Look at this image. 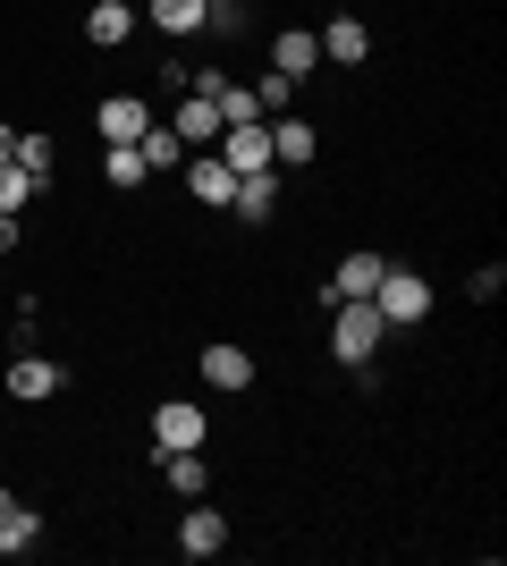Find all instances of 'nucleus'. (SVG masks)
I'll return each mask as SVG.
<instances>
[{
	"label": "nucleus",
	"instance_id": "nucleus-4",
	"mask_svg": "<svg viewBox=\"0 0 507 566\" xmlns=\"http://www.w3.org/2000/svg\"><path fill=\"white\" fill-rule=\"evenodd\" d=\"M263 127H271V169H305L321 153L314 118H288V111H279V118H263Z\"/></svg>",
	"mask_w": 507,
	"mask_h": 566
},
{
	"label": "nucleus",
	"instance_id": "nucleus-25",
	"mask_svg": "<svg viewBox=\"0 0 507 566\" xmlns=\"http://www.w3.org/2000/svg\"><path fill=\"white\" fill-rule=\"evenodd\" d=\"M499 287H507V271H499V262H483V271H474V280H465V296H474V305H490V296H499Z\"/></svg>",
	"mask_w": 507,
	"mask_h": 566
},
{
	"label": "nucleus",
	"instance_id": "nucleus-8",
	"mask_svg": "<svg viewBox=\"0 0 507 566\" xmlns=\"http://www.w3.org/2000/svg\"><path fill=\"white\" fill-rule=\"evenodd\" d=\"M220 542H229V516H220L212 499H194L187 524H178V549H187V558H220Z\"/></svg>",
	"mask_w": 507,
	"mask_h": 566
},
{
	"label": "nucleus",
	"instance_id": "nucleus-9",
	"mask_svg": "<svg viewBox=\"0 0 507 566\" xmlns=\"http://www.w3.org/2000/svg\"><path fill=\"white\" fill-rule=\"evenodd\" d=\"M94 127H102L110 144H136V136L152 127V102H145V94H110V102L94 111Z\"/></svg>",
	"mask_w": 507,
	"mask_h": 566
},
{
	"label": "nucleus",
	"instance_id": "nucleus-22",
	"mask_svg": "<svg viewBox=\"0 0 507 566\" xmlns=\"http://www.w3.org/2000/svg\"><path fill=\"white\" fill-rule=\"evenodd\" d=\"M34 195H43V187H34V178H25V169H18V161H0V212L18 220V212H25V203H34Z\"/></svg>",
	"mask_w": 507,
	"mask_h": 566
},
{
	"label": "nucleus",
	"instance_id": "nucleus-24",
	"mask_svg": "<svg viewBox=\"0 0 507 566\" xmlns=\"http://www.w3.org/2000/svg\"><path fill=\"white\" fill-rule=\"evenodd\" d=\"M288 94H296V76H279V69H271L263 85H254V111H288Z\"/></svg>",
	"mask_w": 507,
	"mask_h": 566
},
{
	"label": "nucleus",
	"instance_id": "nucleus-28",
	"mask_svg": "<svg viewBox=\"0 0 507 566\" xmlns=\"http://www.w3.org/2000/svg\"><path fill=\"white\" fill-rule=\"evenodd\" d=\"M212 9H237V0H203V18H212Z\"/></svg>",
	"mask_w": 507,
	"mask_h": 566
},
{
	"label": "nucleus",
	"instance_id": "nucleus-10",
	"mask_svg": "<svg viewBox=\"0 0 507 566\" xmlns=\"http://www.w3.org/2000/svg\"><path fill=\"white\" fill-rule=\"evenodd\" d=\"M381 271H389L381 254H347V262L330 271V287H321V296H330V305H347V296H372V287H381Z\"/></svg>",
	"mask_w": 507,
	"mask_h": 566
},
{
	"label": "nucleus",
	"instance_id": "nucleus-15",
	"mask_svg": "<svg viewBox=\"0 0 507 566\" xmlns=\"http://www.w3.org/2000/svg\"><path fill=\"white\" fill-rule=\"evenodd\" d=\"M314 43H321V60H338V69H356L363 51H372V34H363L356 18H330V25L314 34Z\"/></svg>",
	"mask_w": 507,
	"mask_h": 566
},
{
	"label": "nucleus",
	"instance_id": "nucleus-16",
	"mask_svg": "<svg viewBox=\"0 0 507 566\" xmlns=\"http://www.w3.org/2000/svg\"><path fill=\"white\" fill-rule=\"evenodd\" d=\"M161 473H169V491H178V499H203V491H212V465H203V449H169Z\"/></svg>",
	"mask_w": 507,
	"mask_h": 566
},
{
	"label": "nucleus",
	"instance_id": "nucleus-18",
	"mask_svg": "<svg viewBox=\"0 0 507 566\" xmlns=\"http://www.w3.org/2000/svg\"><path fill=\"white\" fill-rule=\"evenodd\" d=\"M237 212H245V220H271V212H279V169H254V178H237Z\"/></svg>",
	"mask_w": 507,
	"mask_h": 566
},
{
	"label": "nucleus",
	"instance_id": "nucleus-14",
	"mask_svg": "<svg viewBox=\"0 0 507 566\" xmlns=\"http://www.w3.org/2000/svg\"><path fill=\"white\" fill-rule=\"evenodd\" d=\"M314 60H321V43H314V34H305V25H288V34L271 43V69H279V76H296V85L314 76Z\"/></svg>",
	"mask_w": 507,
	"mask_h": 566
},
{
	"label": "nucleus",
	"instance_id": "nucleus-2",
	"mask_svg": "<svg viewBox=\"0 0 507 566\" xmlns=\"http://www.w3.org/2000/svg\"><path fill=\"white\" fill-rule=\"evenodd\" d=\"M372 305H381V322H389V331H406V322H423V313H432V280H423V271H398V262H389V271H381V287H372Z\"/></svg>",
	"mask_w": 507,
	"mask_h": 566
},
{
	"label": "nucleus",
	"instance_id": "nucleus-27",
	"mask_svg": "<svg viewBox=\"0 0 507 566\" xmlns=\"http://www.w3.org/2000/svg\"><path fill=\"white\" fill-rule=\"evenodd\" d=\"M9 245H18V220H9V212H0V254H9Z\"/></svg>",
	"mask_w": 507,
	"mask_h": 566
},
{
	"label": "nucleus",
	"instance_id": "nucleus-19",
	"mask_svg": "<svg viewBox=\"0 0 507 566\" xmlns=\"http://www.w3.org/2000/svg\"><path fill=\"white\" fill-rule=\"evenodd\" d=\"M136 153H145V169H152V178H161V169H178V161H187V144H178V127H161V118H152L145 136H136Z\"/></svg>",
	"mask_w": 507,
	"mask_h": 566
},
{
	"label": "nucleus",
	"instance_id": "nucleus-6",
	"mask_svg": "<svg viewBox=\"0 0 507 566\" xmlns=\"http://www.w3.org/2000/svg\"><path fill=\"white\" fill-rule=\"evenodd\" d=\"M152 449H203V406H178V398H169V406H152Z\"/></svg>",
	"mask_w": 507,
	"mask_h": 566
},
{
	"label": "nucleus",
	"instance_id": "nucleus-17",
	"mask_svg": "<svg viewBox=\"0 0 507 566\" xmlns=\"http://www.w3.org/2000/svg\"><path fill=\"white\" fill-rule=\"evenodd\" d=\"M34 533H43V516H34V507H25L18 491H0V542H9V558H18V549L34 542Z\"/></svg>",
	"mask_w": 507,
	"mask_h": 566
},
{
	"label": "nucleus",
	"instance_id": "nucleus-23",
	"mask_svg": "<svg viewBox=\"0 0 507 566\" xmlns=\"http://www.w3.org/2000/svg\"><path fill=\"white\" fill-rule=\"evenodd\" d=\"M18 169H25V178H34V187H43L51 169H60V153H51V136H18Z\"/></svg>",
	"mask_w": 507,
	"mask_h": 566
},
{
	"label": "nucleus",
	"instance_id": "nucleus-5",
	"mask_svg": "<svg viewBox=\"0 0 507 566\" xmlns=\"http://www.w3.org/2000/svg\"><path fill=\"white\" fill-rule=\"evenodd\" d=\"M178 169H187V195H194V203H237V169L220 161V153H187Z\"/></svg>",
	"mask_w": 507,
	"mask_h": 566
},
{
	"label": "nucleus",
	"instance_id": "nucleus-7",
	"mask_svg": "<svg viewBox=\"0 0 507 566\" xmlns=\"http://www.w3.org/2000/svg\"><path fill=\"white\" fill-rule=\"evenodd\" d=\"M203 380H212L220 398H237V389H254V355L229 347V338H212V347H203Z\"/></svg>",
	"mask_w": 507,
	"mask_h": 566
},
{
	"label": "nucleus",
	"instance_id": "nucleus-29",
	"mask_svg": "<svg viewBox=\"0 0 507 566\" xmlns=\"http://www.w3.org/2000/svg\"><path fill=\"white\" fill-rule=\"evenodd\" d=\"M0 558H9V542H0Z\"/></svg>",
	"mask_w": 507,
	"mask_h": 566
},
{
	"label": "nucleus",
	"instance_id": "nucleus-12",
	"mask_svg": "<svg viewBox=\"0 0 507 566\" xmlns=\"http://www.w3.org/2000/svg\"><path fill=\"white\" fill-rule=\"evenodd\" d=\"M169 127H178V144H187V153H212V144H220V111H212L203 94L178 102V118H169Z\"/></svg>",
	"mask_w": 507,
	"mask_h": 566
},
{
	"label": "nucleus",
	"instance_id": "nucleus-13",
	"mask_svg": "<svg viewBox=\"0 0 507 566\" xmlns=\"http://www.w3.org/2000/svg\"><path fill=\"white\" fill-rule=\"evenodd\" d=\"M60 364H51V355H18V364H9V398H60Z\"/></svg>",
	"mask_w": 507,
	"mask_h": 566
},
{
	"label": "nucleus",
	"instance_id": "nucleus-11",
	"mask_svg": "<svg viewBox=\"0 0 507 566\" xmlns=\"http://www.w3.org/2000/svg\"><path fill=\"white\" fill-rule=\"evenodd\" d=\"M127 34H136V9H127V0H94V9H85V43L94 51H119Z\"/></svg>",
	"mask_w": 507,
	"mask_h": 566
},
{
	"label": "nucleus",
	"instance_id": "nucleus-1",
	"mask_svg": "<svg viewBox=\"0 0 507 566\" xmlns=\"http://www.w3.org/2000/svg\"><path fill=\"white\" fill-rule=\"evenodd\" d=\"M330 313H338V322H330V355L347 364V373H356V364H372V347L389 338L381 305H372V296H347V305H330Z\"/></svg>",
	"mask_w": 507,
	"mask_h": 566
},
{
	"label": "nucleus",
	"instance_id": "nucleus-21",
	"mask_svg": "<svg viewBox=\"0 0 507 566\" xmlns=\"http://www.w3.org/2000/svg\"><path fill=\"white\" fill-rule=\"evenodd\" d=\"M152 25L161 34H203V0H152Z\"/></svg>",
	"mask_w": 507,
	"mask_h": 566
},
{
	"label": "nucleus",
	"instance_id": "nucleus-20",
	"mask_svg": "<svg viewBox=\"0 0 507 566\" xmlns=\"http://www.w3.org/2000/svg\"><path fill=\"white\" fill-rule=\"evenodd\" d=\"M102 178H110V187H145L152 169H145V153H136V144H110V153H102Z\"/></svg>",
	"mask_w": 507,
	"mask_h": 566
},
{
	"label": "nucleus",
	"instance_id": "nucleus-3",
	"mask_svg": "<svg viewBox=\"0 0 507 566\" xmlns=\"http://www.w3.org/2000/svg\"><path fill=\"white\" fill-rule=\"evenodd\" d=\"M212 153L237 169V178H254V169H271V127H263V118H237V127H220Z\"/></svg>",
	"mask_w": 507,
	"mask_h": 566
},
{
	"label": "nucleus",
	"instance_id": "nucleus-26",
	"mask_svg": "<svg viewBox=\"0 0 507 566\" xmlns=\"http://www.w3.org/2000/svg\"><path fill=\"white\" fill-rule=\"evenodd\" d=\"M0 161H18V127L9 118H0Z\"/></svg>",
	"mask_w": 507,
	"mask_h": 566
}]
</instances>
